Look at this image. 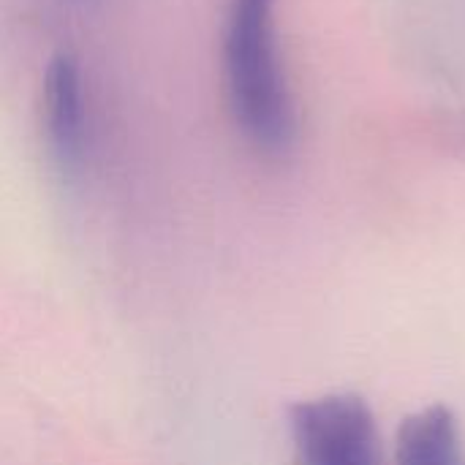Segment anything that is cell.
<instances>
[{"label": "cell", "mask_w": 465, "mask_h": 465, "mask_svg": "<svg viewBox=\"0 0 465 465\" xmlns=\"http://www.w3.org/2000/svg\"><path fill=\"white\" fill-rule=\"evenodd\" d=\"M278 0H229L223 33L226 93L237 128L264 155H286L297 139V109L278 44Z\"/></svg>", "instance_id": "6da1fadb"}, {"label": "cell", "mask_w": 465, "mask_h": 465, "mask_svg": "<svg viewBox=\"0 0 465 465\" xmlns=\"http://www.w3.org/2000/svg\"><path fill=\"white\" fill-rule=\"evenodd\" d=\"M302 465H379V433L368 403L357 395L305 401L292 411Z\"/></svg>", "instance_id": "7a4b0ae2"}, {"label": "cell", "mask_w": 465, "mask_h": 465, "mask_svg": "<svg viewBox=\"0 0 465 465\" xmlns=\"http://www.w3.org/2000/svg\"><path fill=\"white\" fill-rule=\"evenodd\" d=\"M44 134L52 158L63 172L84 163L90 142V112L84 76L71 54L52 57L44 76Z\"/></svg>", "instance_id": "3957f363"}, {"label": "cell", "mask_w": 465, "mask_h": 465, "mask_svg": "<svg viewBox=\"0 0 465 465\" xmlns=\"http://www.w3.org/2000/svg\"><path fill=\"white\" fill-rule=\"evenodd\" d=\"M398 465H463L458 425L447 406L409 417L398 433Z\"/></svg>", "instance_id": "277c9868"}, {"label": "cell", "mask_w": 465, "mask_h": 465, "mask_svg": "<svg viewBox=\"0 0 465 465\" xmlns=\"http://www.w3.org/2000/svg\"><path fill=\"white\" fill-rule=\"evenodd\" d=\"M463 465H465V463H463Z\"/></svg>", "instance_id": "5b68a950"}]
</instances>
